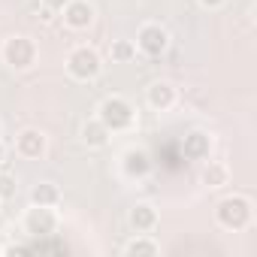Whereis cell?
I'll return each mask as SVG.
<instances>
[{"label": "cell", "instance_id": "1", "mask_svg": "<svg viewBox=\"0 0 257 257\" xmlns=\"http://www.w3.org/2000/svg\"><path fill=\"white\" fill-rule=\"evenodd\" d=\"M97 118H100V124L106 127L109 134H118V131L134 127L137 112H134V106L127 103L124 97H106V100L100 103V109H97Z\"/></svg>", "mask_w": 257, "mask_h": 257}, {"label": "cell", "instance_id": "2", "mask_svg": "<svg viewBox=\"0 0 257 257\" xmlns=\"http://www.w3.org/2000/svg\"><path fill=\"white\" fill-rule=\"evenodd\" d=\"M215 218L224 230H245L251 224V200L245 197H224L215 206Z\"/></svg>", "mask_w": 257, "mask_h": 257}, {"label": "cell", "instance_id": "3", "mask_svg": "<svg viewBox=\"0 0 257 257\" xmlns=\"http://www.w3.org/2000/svg\"><path fill=\"white\" fill-rule=\"evenodd\" d=\"M100 70H103V61H100V55H97L94 49H88V46H79V49H73V52L67 55V73H70L73 79H79V82L97 79Z\"/></svg>", "mask_w": 257, "mask_h": 257}, {"label": "cell", "instance_id": "4", "mask_svg": "<svg viewBox=\"0 0 257 257\" xmlns=\"http://www.w3.org/2000/svg\"><path fill=\"white\" fill-rule=\"evenodd\" d=\"M4 61L13 70H31L37 61V46L28 37H10L4 43Z\"/></svg>", "mask_w": 257, "mask_h": 257}, {"label": "cell", "instance_id": "5", "mask_svg": "<svg viewBox=\"0 0 257 257\" xmlns=\"http://www.w3.org/2000/svg\"><path fill=\"white\" fill-rule=\"evenodd\" d=\"M55 230H58V215L52 212V206H34L25 215V233L46 239V236H55Z\"/></svg>", "mask_w": 257, "mask_h": 257}, {"label": "cell", "instance_id": "6", "mask_svg": "<svg viewBox=\"0 0 257 257\" xmlns=\"http://www.w3.org/2000/svg\"><path fill=\"white\" fill-rule=\"evenodd\" d=\"M167 46H170V34H167L161 25H143V28H140V34H137V49H140L143 55L158 58V55L167 52Z\"/></svg>", "mask_w": 257, "mask_h": 257}, {"label": "cell", "instance_id": "7", "mask_svg": "<svg viewBox=\"0 0 257 257\" xmlns=\"http://www.w3.org/2000/svg\"><path fill=\"white\" fill-rule=\"evenodd\" d=\"M16 152L28 161H37V158L46 155V137L40 131H34V127H28V131H22L16 137Z\"/></svg>", "mask_w": 257, "mask_h": 257}, {"label": "cell", "instance_id": "8", "mask_svg": "<svg viewBox=\"0 0 257 257\" xmlns=\"http://www.w3.org/2000/svg\"><path fill=\"white\" fill-rule=\"evenodd\" d=\"M64 22L73 31H85L94 22V7L88 4V0H70V4L64 7Z\"/></svg>", "mask_w": 257, "mask_h": 257}, {"label": "cell", "instance_id": "9", "mask_svg": "<svg viewBox=\"0 0 257 257\" xmlns=\"http://www.w3.org/2000/svg\"><path fill=\"white\" fill-rule=\"evenodd\" d=\"M121 170H124V176H131V179H146L152 173V158L143 149H127L124 158H121Z\"/></svg>", "mask_w": 257, "mask_h": 257}, {"label": "cell", "instance_id": "10", "mask_svg": "<svg viewBox=\"0 0 257 257\" xmlns=\"http://www.w3.org/2000/svg\"><path fill=\"white\" fill-rule=\"evenodd\" d=\"M182 152H185L188 161H206L209 152H212V140H209V134H203V131L188 134L185 143H182Z\"/></svg>", "mask_w": 257, "mask_h": 257}, {"label": "cell", "instance_id": "11", "mask_svg": "<svg viewBox=\"0 0 257 257\" xmlns=\"http://www.w3.org/2000/svg\"><path fill=\"white\" fill-rule=\"evenodd\" d=\"M146 100H149V106H152V109L167 112V109L176 103V88H173L170 82H155V85L146 91Z\"/></svg>", "mask_w": 257, "mask_h": 257}, {"label": "cell", "instance_id": "12", "mask_svg": "<svg viewBox=\"0 0 257 257\" xmlns=\"http://www.w3.org/2000/svg\"><path fill=\"white\" fill-rule=\"evenodd\" d=\"M131 224H134L137 233H149V230H155V224H158V212H155V206H149V203H137L134 212H131Z\"/></svg>", "mask_w": 257, "mask_h": 257}, {"label": "cell", "instance_id": "13", "mask_svg": "<svg viewBox=\"0 0 257 257\" xmlns=\"http://www.w3.org/2000/svg\"><path fill=\"white\" fill-rule=\"evenodd\" d=\"M58 200H61V191H58L55 182H40L31 191V203L34 206H58Z\"/></svg>", "mask_w": 257, "mask_h": 257}, {"label": "cell", "instance_id": "14", "mask_svg": "<svg viewBox=\"0 0 257 257\" xmlns=\"http://www.w3.org/2000/svg\"><path fill=\"white\" fill-rule=\"evenodd\" d=\"M82 140H85V146L100 149V146L109 143V131L100 124V118H94V121H85V127H82Z\"/></svg>", "mask_w": 257, "mask_h": 257}, {"label": "cell", "instance_id": "15", "mask_svg": "<svg viewBox=\"0 0 257 257\" xmlns=\"http://www.w3.org/2000/svg\"><path fill=\"white\" fill-rule=\"evenodd\" d=\"M203 185H209V188H221V185H227V167L209 161V164L203 167Z\"/></svg>", "mask_w": 257, "mask_h": 257}, {"label": "cell", "instance_id": "16", "mask_svg": "<svg viewBox=\"0 0 257 257\" xmlns=\"http://www.w3.org/2000/svg\"><path fill=\"white\" fill-rule=\"evenodd\" d=\"M161 248H158V242H152V239H134V242H127L124 245V254L127 257H155Z\"/></svg>", "mask_w": 257, "mask_h": 257}, {"label": "cell", "instance_id": "17", "mask_svg": "<svg viewBox=\"0 0 257 257\" xmlns=\"http://www.w3.org/2000/svg\"><path fill=\"white\" fill-rule=\"evenodd\" d=\"M109 58L118 61V64H127V61L137 58V46H134L131 40H115V43L109 46Z\"/></svg>", "mask_w": 257, "mask_h": 257}, {"label": "cell", "instance_id": "18", "mask_svg": "<svg viewBox=\"0 0 257 257\" xmlns=\"http://www.w3.org/2000/svg\"><path fill=\"white\" fill-rule=\"evenodd\" d=\"M16 191H19V185H16V176H10V173H0V203H4V200H13V197H16Z\"/></svg>", "mask_w": 257, "mask_h": 257}, {"label": "cell", "instance_id": "19", "mask_svg": "<svg viewBox=\"0 0 257 257\" xmlns=\"http://www.w3.org/2000/svg\"><path fill=\"white\" fill-rule=\"evenodd\" d=\"M70 0H43V22H52L58 13H64V7Z\"/></svg>", "mask_w": 257, "mask_h": 257}, {"label": "cell", "instance_id": "20", "mask_svg": "<svg viewBox=\"0 0 257 257\" xmlns=\"http://www.w3.org/2000/svg\"><path fill=\"white\" fill-rule=\"evenodd\" d=\"M200 4H203V7H206V10H218V7H221V4H224V0H200Z\"/></svg>", "mask_w": 257, "mask_h": 257}, {"label": "cell", "instance_id": "21", "mask_svg": "<svg viewBox=\"0 0 257 257\" xmlns=\"http://www.w3.org/2000/svg\"><path fill=\"white\" fill-rule=\"evenodd\" d=\"M7 161V149H4V143H0V164Z\"/></svg>", "mask_w": 257, "mask_h": 257}, {"label": "cell", "instance_id": "22", "mask_svg": "<svg viewBox=\"0 0 257 257\" xmlns=\"http://www.w3.org/2000/svg\"><path fill=\"white\" fill-rule=\"evenodd\" d=\"M0 254H4V248H0Z\"/></svg>", "mask_w": 257, "mask_h": 257}]
</instances>
